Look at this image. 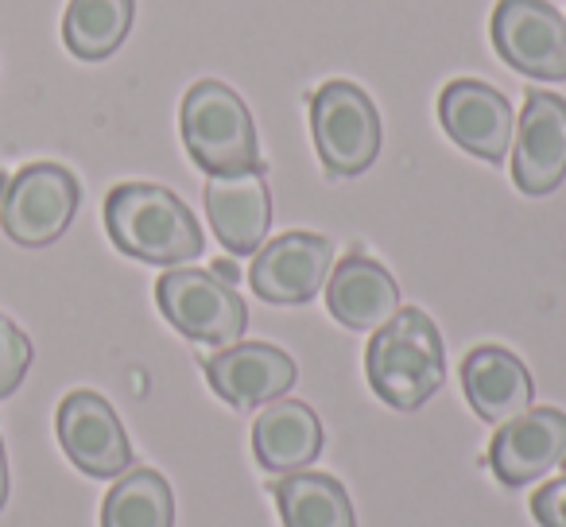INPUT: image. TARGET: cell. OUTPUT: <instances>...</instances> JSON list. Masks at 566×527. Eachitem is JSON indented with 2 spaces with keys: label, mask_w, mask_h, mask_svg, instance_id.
<instances>
[{
  "label": "cell",
  "mask_w": 566,
  "mask_h": 527,
  "mask_svg": "<svg viewBox=\"0 0 566 527\" xmlns=\"http://www.w3.org/2000/svg\"><path fill=\"white\" fill-rule=\"evenodd\" d=\"M105 229L125 256L179 268L202 252V229L175 190L156 182H120L105 198Z\"/></svg>",
  "instance_id": "6da1fadb"
},
{
  "label": "cell",
  "mask_w": 566,
  "mask_h": 527,
  "mask_svg": "<svg viewBox=\"0 0 566 527\" xmlns=\"http://www.w3.org/2000/svg\"><path fill=\"white\" fill-rule=\"evenodd\" d=\"M369 384L388 408L416 411L447 380V349L439 326L419 307H400L365 349Z\"/></svg>",
  "instance_id": "7a4b0ae2"
},
{
  "label": "cell",
  "mask_w": 566,
  "mask_h": 527,
  "mask_svg": "<svg viewBox=\"0 0 566 527\" xmlns=\"http://www.w3.org/2000/svg\"><path fill=\"white\" fill-rule=\"evenodd\" d=\"M182 144L206 175L260 171V144L249 105L226 82H198L182 97Z\"/></svg>",
  "instance_id": "3957f363"
},
{
  "label": "cell",
  "mask_w": 566,
  "mask_h": 527,
  "mask_svg": "<svg viewBox=\"0 0 566 527\" xmlns=\"http://www.w3.org/2000/svg\"><path fill=\"white\" fill-rule=\"evenodd\" d=\"M311 133H315L318 159L334 179H354L369 171L385 140L377 105L354 82H326L311 97Z\"/></svg>",
  "instance_id": "277c9868"
},
{
  "label": "cell",
  "mask_w": 566,
  "mask_h": 527,
  "mask_svg": "<svg viewBox=\"0 0 566 527\" xmlns=\"http://www.w3.org/2000/svg\"><path fill=\"white\" fill-rule=\"evenodd\" d=\"M156 303L164 318L198 346H237L249 326V307L233 284L202 268H171L159 276Z\"/></svg>",
  "instance_id": "5b68a950"
},
{
  "label": "cell",
  "mask_w": 566,
  "mask_h": 527,
  "mask_svg": "<svg viewBox=\"0 0 566 527\" xmlns=\"http://www.w3.org/2000/svg\"><path fill=\"white\" fill-rule=\"evenodd\" d=\"M82 187L59 164H28L0 194V229L24 249H43L71 229Z\"/></svg>",
  "instance_id": "8992f818"
},
{
  "label": "cell",
  "mask_w": 566,
  "mask_h": 527,
  "mask_svg": "<svg viewBox=\"0 0 566 527\" xmlns=\"http://www.w3.org/2000/svg\"><path fill=\"white\" fill-rule=\"evenodd\" d=\"M493 48L527 78H566V20L547 0H501L493 12Z\"/></svg>",
  "instance_id": "52a82bcc"
},
{
  "label": "cell",
  "mask_w": 566,
  "mask_h": 527,
  "mask_svg": "<svg viewBox=\"0 0 566 527\" xmlns=\"http://www.w3.org/2000/svg\"><path fill=\"white\" fill-rule=\"evenodd\" d=\"M249 284L272 307H300L326 287L334 272V241L318 233H283L252 252Z\"/></svg>",
  "instance_id": "ba28073f"
},
{
  "label": "cell",
  "mask_w": 566,
  "mask_h": 527,
  "mask_svg": "<svg viewBox=\"0 0 566 527\" xmlns=\"http://www.w3.org/2000/svg\"><path fill=\"white\" fill-rule=\"evenodd\" d=\"M55 426H59V442H63L66 457H71L86 477L113 481L133 465L128 434L105 396L86 392V388L71 392L59 403Z\"/></svg>",
  "instance_id": "9c48e42d"
},
{
  "label": "cell",
  "mask_w": 566,
  "mask_h": 527,
  "mask_svg": "<svg viewBox=\"0 0 566 527\" xmlns=\"http://www.w3.org/2000/svg\"><path fill=\"white\" fill-rule=\"evenodd\" d=\"M210 388L237 411H252L275 403L292 392L300 369L280 346L268 341H237V346L218 349L202 361Z\"/></svg>",
  "instance_id": "30bf717a"
},
{
  "label": "cell",
  "mask_w": 566,
  "mask_h": 527,
  "mask_svg": "<svg viewBox=\"0 0 566 527\" xmlns=\"http://www.w3.org/2000/svg\"><path fill=\"white\" fill-rule=\"evenodd\" d=\"M439 120L458 148L489 159V164L509 159L512 140H516V113H512L509 97L473 78H458L442 89Z\"/></svg>",
  "instance_id": "8fae6325"
},
{
  "label": "cell",
  "mask_w": 566,
  "mask_h": 527,
  "mask_svg": "<svg viewBox=\"0 0 566 527\" xmlns=\"http://www.w3.org/2000/svg\"><path fill=\"white\" fill-rule=\"evenodd\" d=\"M512 179L524 194L543 198L566 179V102L532 89L512 140Z\"/></svg>",
  "instance_id": "7c38bea8"
},
{
  "label": "cell",
  "mask_w": 566,
  "mask_h": 527,
  "mask_svg": "<svg viewBox=\"0 0 566 527\" xmlns=\"http://www.w3.org/2000/svg\"><path fill=\"white\" fill-rule=\"evenodd\" d=\"M566 457V415L558 408H535L509 419L489 446V470L509 488L532 485L558 470Z\"/></svg>",
  "instance_id": "4fadbf2b"
},
{
  "label": "cell",
  "mask_w": 566,
  "mask_h": 527,
  "mask_svg": "<svg viewBox=\"0 0 566 527\" xmlns=\"http://www.w3.org/2000/svg\"><path fill=\"white\" fill-rule=\"evenodd\" d=\"M206 213L233 256H252L272 229V194H268L264 167L241 175H210L206 182Z\"/></svg>",
  "instance_id": "5bb4252c"
},
{
  "label": "cell",
  "mask_w": 566,
  "mask_h": 527,
  "mask_svg": "<svg viewBox=\"0 0 566 527\" xmlns=\"http://www.w3.org/2000/svg\"><path fill=\"white\" fill-rule=\"evenodd\" d=\"M326 307L346 330H380L400 310V284L373 256L349 252L326 280Z\"/></svg>",
  "instance_id": "9a60e30c"
},
{
  "label": "cell",
  "mask_w": 566,
  "mask_h": 527,
  "mask_svg": "<svg viewBox=\"0 0 566 527\" xmlns=\"http://www.w3.org/2000/svg\"><path fill=\"white\" fill-rule=\"evenodd\" d=\"M462 388L470 408L478 411L485 423L504 426L509 419L532 411V372L516 354L504 346H478L462 361Z\"/></svg>",
  "instance_id": "2e32d148"
},
{
  "label": "cell",
  "mask_w": 566,
  "mask_h": 527,
  "mask_svg": "<svg viewBox=\"0 0 566 527\" xmlns=\"http://www.w3.org/2000/svg\"><path fill=\"white\" fill-rule=\"evenodd\" d=\"M323 423H318L315 408L300 400H275L260 411V419L252 423V454L256 465L268 473H303L307 465H315V457L323 454Z\"/></svg>",
  "instance_id": "e0dca14e"
},
{
  "label": "cell",
  "mask_w": 566,
  "mask_h": 527,
  "mask_svg": "<svg viewBox=\"0 0 566 527\" xmlns=\"http://www.w3.org/2000/svg\"><path fill=\"white\" fill-rule=\"evenodd\" d=\"M272 493L283 527H357L354 500L331 473H287Z\"/></svg>",
  "instance_id": "ac0fdd59"
},
{
  "label": "cell",
  "mask_w": 566,
  "mask_h": 527,
  "mask_svg": "<svg viewBox=\"0 0 566 527\" xmlns=\"http://www.w3.org/2000/svg\"><path fill=\"white\" fill-rule=\"evenodd\" d=\"M133 0H71L63 17V43L82 63L109 59L133 32Z\"/></svg>",
  "instance_id": "d6986e66"
},
{
  "label": "cell",
  "mask_w": 566,
  "mask_h": 527,
  "mask_svg": "<svg viewBox=\"0 0 566 527\" xmlns=\"http://www.w3.org/2000/svg\"><path fill=\"white\" fill-rule=\"evenodd\" d=\"M102 527H175V496L164 473H125L105 496Z\"/></svg>",
  "instance_id": "ffe728a7"
},
{
  "label": "cell",
  "mask_w": 566,
  "mask_h": 527,
  "mask_svg": "<svg viewBox=\"0 0 566 527\" xmlns=\"http://www.w3.org/2000/svg\"><path fill=\"white\" fill-rule=\"evenodd\" d=\"M28 365H32V341L9 315H0V400L17 392L20 380L28 377Z\"/></svg>",
  "instance_id": "44dd1931"
},
{
  "label": "cell",
  "mask_w": 566,
  "mask_h": 527,
  "mask_svg": "<svg viewBox=\"0 0 566 527\" xmlns=\"http://www.w3.org/2000/svg\"><path fill=\"white\" fill-rule=\"evenodd\" d=\"M532 516L539 527H566V477L551 481L532 496Z\"/></svg>",
  "instance_id": "7402d4cb"
},
{
  "label": "cell",
  "mask_w": 566,
  "mask_h": 527,
  "mask_svg": "<svg viewBox=\"0 0 566 527\" xmlns=\"http://www.w3.org/2000/svg\"><path fill=\"white\" fill-rule=\"evenodd\" d=\"M9 500V457H4V439H0V508Z\"/></svg>",
  "instance_id": "603a6c76"
},
{
  "label": "cell",
  "mask_w": 566,
  "mask_h": 527,
  "mask_svg": "<svg viewBox=\"0 0 566 527\" xmlns=\"http://www.w3.org/2000/svg\"><path fill=\"white\" fill-rule=\"evenodd\" d=\"M213 276L226 280V284H237V276H241V272H237L233 264H229V260H218V264H213Z\"/></svg>",
  "instance_id": "cb8c5ba5"
},
{
  "label": "cell",
  "mask_w": 566,
  "mask_h": 527,
  "mask_svg": "<svg viewBox=\"0 0 566 527\" xmlns=\"http://www.w3.org/2000/svg\"><path fill=\"white\" fill-rule=\"evenodd\" d=\"M4 187H9V182H4V175H0V194H4Z\"/></svg>",
  "instance_id": "d4e9b609"
}]
</instances>
